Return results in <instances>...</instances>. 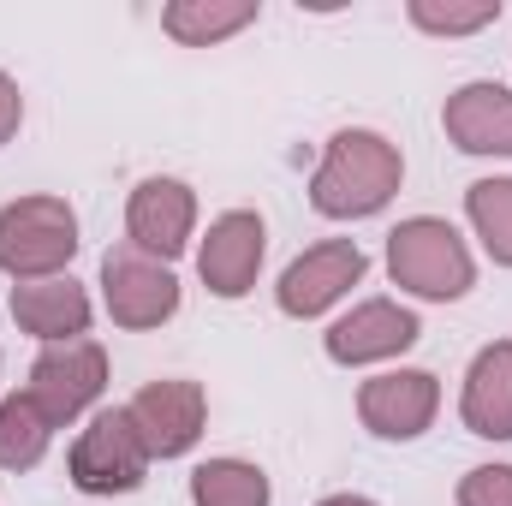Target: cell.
Instances as JSON below:
<instances>
[{
	"instance_id": "1",
	"label": "cell",
	"mask_w": 512,
	"mask_h": 506,
	"mask_svg": "<svg viewBox=\"0 0 512 506\" xmlns=\"http://www.w3.org/2000/svg\"><path fill=\"white\" fill-rule=\"evenodd\" d=\"M399 191V149L376 131H340L310 179V203L328 221H358L387 209V197Z\"/></svg>"
},
{
	"instance_id": "2",
	"label": "cell",
	"mask_w": 512,
	"mask_h": 506,
	"mask_svg": "<svg viewBox=\"0 0 512 506\" xmlns=\"http://www.w3.org/2000/svg\"><path fill=\"white\" fill-rule=\"evenodd\" d=\"M387 274H393L405 292L447 304V298H465V292H471L477 262H471L465 239H459L447 221L417 215V221H399V227L387 233Z\"/></svg>"
},
{
	"instance_id": "3",
	"label": "cell",
	"mask_w": 512,
	"mask_h": 506,
	"mask_svg": "<svg viewBox=\"0 0 512 506\" xmlns=\"http://www.w3.org/2000/svg\"><path fill=\"white\" fill-rule=\"evenodd\" d=\"M78 251V215L60 197H18L0 209V268L24 280H48Z\"/></svg>"
},
{
	"instance_id": "4",
	"label": "cell",
	"mask_w": 512,
	"mask_h": 506,
	"mask_svg": "<svg viewBox=\"0 0 512 506\" xmlns=\"http://www.w3.org/2000/svg\"><path fill=\"white\" fill-rule=\"evenodd\" d=\"M102 387H108V352L96 346V340H60V346H48L42 358H36V370H30V399L42 405V417L60 429V423H72V417H84L96 399H102Z\"/></svg>"
},
{
	"instance_id": "5",
	"label": "cell",
	"mask_w": 512,
	"mask_h": 506,
	"mask_svg": "<svg viewBox=\"0 0 512 506\" xmlns=\"http://www.w3.org/2000/svg\"><path fill=\"white\" fill-rule=\"evenodd\" d=\"M149 471V447L137 441L126 411L90 417V429L72 441V483L84 495H131Z\"/></svg>"
},
{
	"instance_id": "6",
	"label": "cell",
	"mask_w": 512,
	"mask_h": 506,
	"mask_svg": "<svg viewBox=\"0 0 512 506\" xmlns=\"http://www.w3.org/2000/svg\"><path fill=\"white\" fill-rule=\"evenodd\" d=\"M102 298H108V316L120 328H161L179 310V280L167 262L120 245L102 256Z\"/></svg>"
},
{
	"instance_id": "7",
	"label": "cell",
	"mask_w": 512,
	"mask_h": 506,
	"mask_svg": "<svg viewBox=\"0 0 512 506\" xmlns=\"http://www.w3.org/2000/svg\"><path fill=\"white\" fill-rule=\"evenodd\" d=\"M203 387L197 381H149L137 399L126 405L131 429H137V441L149 447V459H179V453H191L197 447V435H203Z\"/></svg>"
},
{
	"instance_id": "8",
	"label": "cell",
	"mask_w": 512,
	"mask_h": 506,
	"mask_svg": "<svg viewBox=\"0 0 512 506\" xmlns=\"http://www.w3.org/2000/svg\"><path fill=\"white\" fill-rule=\"evenodd\" d=\"M435 405H441V387L429 370H393L358 387V417L382 441H417L435 423Z\"/></svg>"
},
{
	"instance_id": "9",
	"label": "cell",
	"mask_w": 512,
	"mask_h": 506,
	"mask_svg": "<svg viewBox=\"0 0 512 506\" xmlns=\"http://www.w3.org/2000/svg\"><path fill=\"white\" fill-rule=\"evenodd\" d=\"M358 280H364V251H358L352 239H328V245L304 251L286 274H280L274 298H280L286 316L310 322V316H322V310H328L346 286H358Z\"/></svg>"
},
{
	"instance_id": "10",
	"label": "cell",
	"mask_w": 512,
	"mask_h": 506,
	"mask_svg": "<svg viewBox=\"0 0 512 506\" xmlns=\"http://www.w3.org/2000/svg\"><path fill=\"white\" fill-rule=\"evenodd\" d=\"M191 221H197V197L191 185L179 179H143L131 191V209H126V233H131V251L155 256V262H173L191 239Z\"/></svg>"
},
{
	"instance_id": "11",
	"label": "cell",
	"mask_w": 512,
	"mask_h": 506,
	"mask_svg": "<svg viewBox=\"0 0 512 506\" xmlns=\"http://www.w3.org/2000/svg\"><path fill=\"white\" fill-rule=\"evenodd\" d=\"M417 316L393 298H370L352 316H340L328 328V358L334 364H376V358H399L405 346H417Z\"/></svg>"
},
{
	"instance_id": "12",
	"label": "cell",
	"mask_w": 512,
	"mask_h": 506,
	"mask_svg": "<svg viewBox=\"0 0 512 506\" xmlns=\"http://www.w3.org/2000/svg\"><path fill=\"white\" fill-rule=\"evenodd\" d=\"M256 268H262V221L251 209H233L209 227L203 251H197V274L215 298H245L256 286Z\"/></svg>"
},
{
	"instance_id": "13",
	"label": "cell",
	"mask_w": 512,
	"mask_h": 506,
	"mask_svg": "<svg viewBox=\"0 0 512 506\" xmlns=\"http://www.w3.org/2000/svg\"><path fill=\"white\" fill-rule=\"evenodd\" d=\"M447 137L465 155H512V90L507 84H465L441 108Z\"/></svg>"
},
{
	"instance_id": "14",
	"label": "cell",
	"mask_w": 512,
	"mask_h": 506,
	"mask_svg": "<svg viewBox=\"0 0 512 506\" xmlns=\"http://www.w3.org/2000/svg\"><path fill=\"white\" fill-rule=\"evenodd\" d=\"M465 429L483 435V441H512V340H495L471 358V376H465Z\"/></svg>"
},
{
	"instance_id": "15",
	"label": "cell",
	"mask_w": 512,
	"mask_h": 506,
	"mask_svg": "<svg viewBox=\"0 0 512 506\" xmlns=\"http://www.w3.org/2000/svg\"><path fill=\"white\" fill-rule=\"evenodd\" d=\"M12 322L36 340L60 346V340L90 328V298L72 274L66 280H24V286H12Z\"/></svg>"
},
{
	"instance_id": "16",
	"label": "cell",
	"mask_w": 512,
	"mask_h": 506,
	"mask_svg": "<svg viewBox=\"0 0 512 506\" xmlns=\"http://www.w3.org/2000/svg\"><path fill=\"white\" fill-rule=\"evenodd\" d=\"M251 18H256V0H173V6L161 12L167 36L185 42V48H209V42L245 30Z\"/></svg>"
},
{
	"instance_id": "17",
	"label": "cell",
	"mask_w": 512,
	"mask_h": 506,
	"mask_svg": "<svg viewBox=\"0 0 512 506\" xmlns=\"http://www.w3.org/2000/svg\"><path fill=\"white\" fill-rule=\"evenodd\" d=\"M48 435H54V423L42 417V405L30 393L0 399V465L6 471H36L48 453Z\"/></svg>"
},
{
	"instance_id": "18",
	"label": "cell",
	"mask_w": 512,
	"mask_h": 506,
	"mask_svg": "<svg viewBox=\"0 0 512 506\" xmlns=\"http://www.w3.org/2000/svg\"><path fill=\"white\" fill-rule=\"evenodd\" d=\"M191 501L197 506H268V477L245 459H209L191 471Z\"/></svg>"
},
{
	"instance_id": "19",
	"label": "cell",
	"mask_w": 512,
	"mask_h": 506,
	"mask_svg": "<svg viewBox=\"0 0 512 506\" xmlns=\"http://www.w3.org/2000/svg\"><path fill=\"white\" fill-rule=\"evenodd\" d=\"M465 209H471V227L489 245V256L512 268V179H477L465 191Z\"/></svg>"
},
{
	"instance_id": "20",
	"label": "cell",
	"mask_w": 512,
	"mask_h": 506,
	"mask_svg": "<svg viewBox=\"0 0 512 506\" xmlns=\"http://www.w3.org/2000/svg\"><path fill=\"white\" fill-rule=\"evenodd\" d=\"M501 18V0H477V6H435V0H411V24L429 36H471L483 24Z\"/></svg>"
},
{
	"instance_id": "21",
	"label": "cell",
	"mask_w": 512,
	"mask_h": 506,
	"mask_svg": "<svg viewBox=\"0 0 512 506\" xmlns=\"http://www.w3.org/2000/svg\"><path fill=\"white\" fill-rule=\"evenodd\" d=\"M459 506H512V465H477V471H465Z\"/></svg>"
},
{
	"instance_id": "22",
	"label": "cell",
	"mask_w": 512,
	"mask_h": 506,
	"mask_svg": "<svg viewBox=\"0 0 512 506\" xmlns=\"http://www.w3.org/2000/svg\"><path fill=\"white\" fill-rule=\"evenodd\" d=\"M18 120H24V96H18V84L0 72V143H12Z\"/></svg>"
},
{
	"instance_id": "23",
	"label": "cell",
	"mask_w": 512,
	"mask_h": 506,
	"mask_svg": "<svg viewBox=\"0 0 512 506\" xmlns=\"http://www.w3.org/2000/svg\"><path fill=\"white\" fill-rule=\"evenodd\" d=\"M322 506H376V501H364V495H328Z\"/></svg>"
}]
</instances>
